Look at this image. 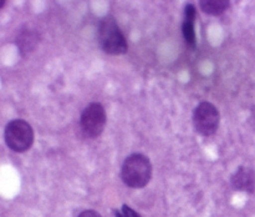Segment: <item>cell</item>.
<instances>
[{"label":"cell","mask_w":255,"mask_h":217,"mask_svg":"<svg viewBox=\"0 0 255 217\" xmlns=\"http://www.w3.org/2000/svg\"><path fill=\"white\" fill-rule=\"evenodd\" d=\"M152 177V164L143 154H132L124 161L121 179L125 185L132 189H142Z\"/></svg>","instance_id":"1"},{"label":"cell","mask_w":255,"mask_h":217,"mask_svg":"<svg viewBox=\"0 0 255 217\" xmlns=\"http://www.w3.org/2000/svg\"><path fill=\"white\" fill-rule=\"evenodd\" d=\"M99 44L105 52L110 55L126 54L128 50L126 37L122 34L116 19L112 15L102 17L99 24Z\"/></svg>","instance_id":"2"},{"label":"cell","mask_w":255,"mask_h":217,"mask_svg":"<svg viewBox=\"0 0 255 217\" xmlns=\"http://www.w3.org/2000/svg\"><path fill=\"white\" fill-rule=\"evenodd\" d=\"M5 142L7 147L15 152H25L32 146L34 130L25 120H11L5 126Z\"/></svg>","instance_id":"3"},{"label":"cell","mask_w":255,"mask_h":217,"mask_svg":"<svg viewBox=\"0 0 255 217\" xmlns=\"http://www.w3.org/2000/svg\"><path fill=\"white\" fill-rule=\"evenodd\" d=\"M107 122L105 107L100 102H91L87 105L80 116V129L84 136L96 139L104 132Z\"/></svg>","instance_id":"4"},{"label":"cell","mask_w":255,"mask_h":217,"mask_svg":"<svg viewBox=\"0 0 255 217\" xmlns=\"http://www.w3.org/2000/svg\"><path fill=\"white\" fill-rule=\"evenodd\" d=\"M221 121L218 109L212 102L203 101L193 112V124L196 131L202 136L209 137L217 132Z\"/></svg>","instance_id":"5"},{"label":"cell","mask_w":255,"mask_h":217,"mask_svg":"<svg viewBox=\"0 0 255 217\" xmlns=\"http://www.w3.org/2000/svg\"><path fill=\"white\" fill-rule=\"evenodd\" d=\"M233 190L247 194L255 192V170L249 166H239L231 176Z\"/></svg>","instance_id":"6"},{"label":"cell","mask_w":255,"mask_h":217,"mask_svg":"<svg viewBox=\"0 0 255 217\" xmlns=\"http://www.w3.org/2000/svg\"><path fill=\"white\" fill-rule=\"evenodd\" d=\"M40 34L35 29L31 27H24L20 30V32L16 36V46L19 49L20 54L22 56L32 54L39 46L40 42Z\"/></svg>","instance_id":"7"},{"label":"cell","mask_w":255,"mask_h":217,"mask_svg":"<svg viewBox=\"0 0 255 217\" xmlns=\"http://www.w3.org/2000/svg\"><path fill=\"white\" fill-rule=\"evenodd\" d=\"M196 17H197V10L193 4H187L184 7V20L182 24V32H183V37L186 40L187 45L191 47L196 46L197 37H196Z\"/></svg>","instance_id":"8"},{"label":"cell","mask_w":255,"mask_h":217,"mask_svg":"<svg viewBox=\"0 0 255 217\" xmlns=\"http://www.w3.org/2000/svg\"><path fill=\"white\" fill-rule=\"evenodd\" d=\"M202 11L208 15H221L231 6V1L228 0H201L199 1Z\"/></svg>","instance_id":"9"},{"label":"cell","mask_w":255,"mask_h":217,"mask_svg":"<svg viewBox=\"0 0 255 217\" xmlns=\"http://www.w3.org/2000/svg\"><path fill=\"white\" fill-rule=\"evenodd\" d=\"M114 214L116 217H141L138 212L134 211L133 209L128 206V205H122L120 210H114Z\"/></svg>","instance_id":"10"},{"label":"cell","mask_w":255,"mask_h":217,"mask_svg":"<svg viewBox=\"0 0 255 217\" xmlns=\"http://www.w3.org/2000/svg\"><path fill=\"white\" fill-rule=\"evenodd\" d=\"M77 217H102V216L99 214V212L95 211V210H85V211H82Z\"/></svg>","instance_id":"11"},{"label":"cell","mask_w":255,"mask_h":217,"mask_svg":"<svg viewBox=\"0 0 255 217\" xmlns=\"http://www.w3.org/2000/svg\"><path fill=\"white\" fill-rule=\"evenodd\" d=\"M252 121L255 125V105L253 106V109H252Z\"/></svg>","instance_id":"12"},{"label":"cell","mask_w":255,"mask_h":217,"mask_svg":"<svg viewBox=\"0 0 255 217\" xmlns=\"http://www.w3.org/2000/svg\"><path fill=\"white\" fill-rule=\"evenodd\" d=\"M6 1H4V0H2V1H0V9H1V7H4V4Z\"/></svg>","instance_id":"13"}]
</instances>
